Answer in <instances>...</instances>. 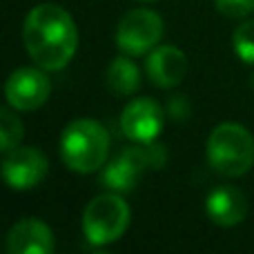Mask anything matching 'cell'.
<instances>
[{"mask_svg": "<svg viewBox=\"0 0 254 254\" xmlns=\"http://www.w3.org/2000/svg\"><path fill=\"white\" fill-rule=\"evenodd\" d=\"M110 154V134L98 121H71L61 136V156L69 170L89 174L105 165Z\"/></svg>", "mask_w": 254, "mask_h": 254, "instance_id": "7a4b0ae2", "label": "cell"}, {"mask_svg": "<svg viewBox=\"0 0 254 254\" xmlns=\"http://www.w3.org/2000/svg\"><path fill=\"white\" fill-rule=\"evenodd\" d=\"M54 246V232L38 219L18 221L7 234V250L11 254H49Z\"/></svg>", "mask_w": 254, "mask_h": 254, "instance_id": "8fae6325", "label": "cell"}, {"mask_svg": "<svg viewBox=\"0 0 254 254\" xmlns=\"http://www.w3.org/2000/svg\"><path fill=\"white\" fill-rule=\"evenodd\" d=\"M127 56V54H125ZM116 56L107 67V85L116 96H129L140 87V71L131 58Z\"/></svg>", "mask_w": 254, "mask_h": 254, "instance_id": "4fadbf2b", "label": "cell"}, {"mask_svg": "<svg viewBox=\"0 0 254 254\" xmlns=\"http://www.w3.org/2000/svg\"><path fill=\"white\" fill-rule=\"evenodd\" d=\"M232 45L237 56L248 65H254V20H246L234 29Z\"/></svg>", "mask_w": 254, "mask_h": 254, "instance_id": "9a60e30c", "label": "cell"}, {"mask_svg": "<svg viewBox=\"0 0 254 254\" xmlns=\"http://www.w3.org/2000/svg\"><path fill=\"white\" fill-rule=\"evenodd\" d=\"M129 228V205L119 194H101L83 212V234L92 246L119 241Z\"/></svg>", "mask_w": 254, "mask_h": 254, "instance_id": "5b68a950", "label": "cell"}, {"mask_svg": "<svg viewBox=\"0 0 254 254\" xmlns=\"http://www.w3.org/2000/svg\"><path fill=\"white\" fill-rule=\"evenodd\" d=\"M52 94V83L47 74L36 67H20L7 78L4 96L7 103L18 112H34L47 103Z\"/></svg>", "mask_w": 254, "mask_h": 254, "instance_id": "ba28073f", "label": "cell"}, {"mask_svg": "<svg viewBox=\"0 0 254 254\" xmlns=\"http://www.w3.org/2000/svg\"><path fill=\"white\" fill-rule=\"evenodd\" d=\"M163 18L152 9H131L116 27V45L127 56H143L152 52L163 38Z\"/></svg>", "mask_w": 254, "mask_h": 254, "instance_id": "8992f818", "label": "cell"}, {"mask_svg": "<svg viewBox=\"0 0 254 254\" xmlns=\"http://www.w3.org/2000/svg\"><path fill=\"white\" fill-rule=\"evenodd\" d=\"M145 71L156 87L172 89L188 74V58L179 47L161 45L149 52L147 61H145Z\"/></svg>", "mask_w": 254, "mask_h": 254, "instance_id": "30bf717a", "label": "cell"}, {"mask_svg": "<svg viewBox=\"0 0 254 254\" xmlns=\"http://www.w3.org/2000/svg\"><path fill=\"white\" fill-rule=\"evenodd\" d=\"M143 2H154V0H143Z\"/></svg>", "mask_w": 254, "mask_h": 254, "instance_id": "ac0fdd59", "label": "cell"}, {"mask_svg": "<svg viewBox=\"0 0 254 254\" xmlns=\"http://www.w3.org/2000/svg\"><path fill=\"white\" fill-rule=\"evenodd\" d=\"M167 112L172 114V119H174V121H185V119H188L190 107H188V103H185V98L179 96V98H172V101H170Z\"/></svg>", "mask_w": 254, "mask_h": 254, "instance_id": "e0dca14e", "label": "cell"}, {"mask_svg": "<svg viewBox=\"0 0 254 254\" xmlns=\"http://www.w3.org/2000/svg\"><path fill=\"white\" fill-rule=\"evenodd\" d=\"M22 40L36 65L47 71H58L74 58L78 47V29L67 9L54 2H43L27 13Z\"/></svg>", "mask_w": 254, "mask_h": 254, "instance_id": "6da1fadb", "label": "cell"}, {"mask_svg": "<svg viewBox=\"0 0 254 254\" xmlns=\"http://www.w3.org/2000/svg\"><path fill=\"white\" fill-rule=\"evenodd\" d=\"M214 7L228 18H246L254 11V0H214Z\"/></svg>", "mask_w": 254, "mask_h": 254, "instance_id": "2e32d148", "label": "cell"}, {"mask_svg": "<svg viewBox=\"0 0 254 254\" xmlns=\"http://www.w3.org/2000/svg\"><path fill=\"white\" fill-rule=\"evenodd\" d=\"M205 152L212 170L221 176L237 179L254 165V136L239 123H221L212 129Z\"/></svg>", "mask_w": 254, "mask_h": 254, "instance_id": "3957f363", "label": "cell"}, {"mask_svg": "<svg viewBox=\"0 0 254 254\" xmlns=\"http://www.w3.org/2000/svg\"><path fill=\"white\" fill-rule=\"evenodd\" d=\"M205 210L212 223L221 225V228H234L248 214L246 194L234 185H219L207 194Z\"/></svg>", "mask_w": 254, "mask_h": 254, "instance_id": "7c38bea8", "label": "cell"}, {"mask_svg": "<svg viewBox=\"0 0 254 254\" xmlns=\"http://www.w3.org/2000/svg\"><path fill=\"white\" fill-rule=\"evenodd\" d=\"M165 161L167 152L163 145L140 143L138 147H127L103 167L101 183L112 192H131L145 172L163 167Z\"/></svg>", "mask_w": 254, "mask_h": 254, "instance_id": "277c9868", "label": "cell"}, {"mask_svg": "<svg viewBox=\"0 0 254 254\" xmlns=\"http://www.w3.org/2000/svg\"><path fill=\"white\" fill-rule=\"evenodd\" d=\"M49 172L47 156L38 147H20L4 152L2 158V176L11 190H31L45 181Z\"/></svg>", "mask_w": 254, "mask_h": 254, "instance_id": "52a82bcc", "label": "cell"}, {"mask_svg": "<svg viewBox=\"0 0 254 254\" xmlns=\"http://www.w3.org/2000/svg\"><path fill=\"white\" fill-rule=\"evenodd\" d=\"M22 138V121L18 114H13V107L0 110V145L2 152L13 149Z\"/></svg>", "mask_w": 254, "mask_h": 254, "instance_id": "5bb4252c", "label": "cell"}, {"mask_svg": "<svg viewBox=\"0 0 254 254\" xmlns=\"http://www.w3.org/2000/svg\"><path fill=\"white\" fill-rule=\"evenodd\" d=\"M163 129V110L152 98H136L121 114V131L134 143H152Z\"/></svg>", "mask_w": 254, "mask_h": 254, "instance_id": "9c48e42d", "label": "cell"}]
</instances>
